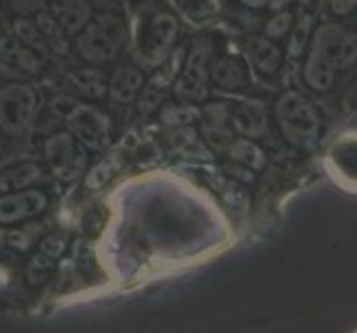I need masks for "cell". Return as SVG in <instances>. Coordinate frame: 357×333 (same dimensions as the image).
Instances as JSON below:
<instances>
[{"mask_svg":"<svg viewBox=\"0 0 357 333\" xmlns=\"http://www.w3.org/2000/svg\"><path fill=\"white\" fill-rule=\"evenodd\" d=\"M211 56H213V40L198 38L191 45V52L184 60L182 73L176 82L178 98L187 103H200L206 98V78L211 73Z\"/></svg>","mask_w":357,"mask_h":333,"instance_id":"obj_6","label":"cell"},{"mask_svg":"<svg viewBox=\"0 0 357 333\" xmlns=\"http://www.w3.org/2000/svg\"><path fill=\"white\" fill-rule=\"evenodd\" d=\"M0 63L27 73H38L43 69L40 56H36L16 38H0Z\"/></svg>","mask_w":357,"mask_h":333,"instance_id":"obj_16","label":"cell"},{"mask_svg":"<svg viewBox=\"0 0 357 333\" xmlns=\"http://www.w3.org/2000/svg\"><path fill=\"white\" fill-rule=\"evenodd\" d=\"M45 156L54 176L65 182L76 180L80 174H84V167H87V154L71 133L52 135L45 145Z\"/></svg>","mask_w":357,"mask_h":333,"instance_id":"obj_8","label":"cell"},{"mask_svg":"<svg viewBox=\"0 0 357 333\" xmlns=\"http://www.w3.org/2000/svg\"><path fill=\"white\" fill-rule=\"evenodd\" d=\"M229 156L233 160H238V163H242L244 167H249V169H257V167H262V163H264L262 151L257 149L255 145H251L249 140L233 142L229 147Z\"/></svg>","mask_w":357,"mask_h":333,"instance_id":"obj_24","label":"cell"},{"mask_svg":"<svg viewBox=\"0 0 357 333\" xmlns=\"http://www.w3.org/2000/svg\"><path fill=\"white\" fill-rule=\"evenodd\" d=\"M211 78L220 89L240 91L251 82L249 69L238 56H222L211 65Z\"/></svg>","mask_w":357,"mask_h":333,"instance_id":"obj_13","label":"cell"},{"mask_svg":"<svg viewBox=\"0 0 357 333\" xmlns=\"http://www.w3.org/2000/svg\"><path fill=\"white\" fill-rule=\"evenodd\" d=\"M49 14L65 34H78L91 20V5L87 0H49Z\"/></svg>","mask_w":357,"mask_h":333,"instance_id":"obj_11","label":"cell"},{"mask_svg":"<svg viewBox=\"0 0 357 333\" xmlns=\"http://www.w3.org/2000/svg\"><path fill=\"white\" fill-rule=\"evenodd\" d=\"M47 209V195L38 189L9 193L0 198V225H11L38 216Z\"/></svg>","mask_w":357,"mask_h":333,"instance_id":"obj_9","label":"cell"},{"mask_svg":"<svg viewBox=\"0 0 357 333\" xmlns=\"http://www.w3.org/2000/svg\"><path fill=\"white\" fill-rule=\"evenodd\" d=\"M38 94L29 84L14 82L0 89V129L9 135L24 133L33 122Z\"/></svg>","mask_w":357,"mask_h":333,"instance_id":"obj_5","label":"cell"},{"mask_svg":"<svg viewBox=\"0 0 357 333\" xmlns=\"http://www.w3.org/2000/svg\"><path fill=\"white\" fill-rule=\"evenodd\" d=\"M353 7H357V0H331V9H333L337 16H347Z\"/></svg>","mask_w":357,"mask_h":333,"instance_id":"obj_30","label":"cell"},{"mask_svg":"<svg viewBox=\"0 0 357 333\" xmlns=\"http://www.w3.org/2000/svg\"><path fill=\"white\" fill-rule=\"evenodd\" d=\"M14 31L18 36V40L27 49H31L33 54L36 52H40V54L49 52V47H47V43L43 38V34L38 31V27H36V22H29V20L20 18V20L14 22Z\"/></svg>","mask_w":357,"mask_h":333,"instance_id":"obj_21","label":"cell"},{"mask_svg":"<svg viewBox=\"0 0 357 333\" xmlns=\"http://www.w3.org/2000/svg\"><path fill=\"white\" fill-rule=\"evenodd\" d=\"M63 249H65V240L60 238V236H52V238H47V240L43 242L40 253H45V256H49V258H58Z\"/></svg>","mask_w":357,"mask_h":333,"instance_id":"obj_28","label":"cell"},{"mask_svg":"<svg viewBox=\"0 0 357 333\" xmlns=\"http://www.w3.org/2000/svg\"><path fill=\"white\" fill-rule=\"evenodd\" d=\"M73 80H76L78 89L84 91L91 98H100L107 94V80L102 73H98L93 69H82V71H76L73 73Z\"/></svg>","mask_w":357,"mask_h":333,"instance_id":"obj_23","label":"cell"},{"mask_svg":"<svg viewBox=\"0 0 357 333\" xmlns=\"http://www.w3.org/2000/svg\"><path fill=\"white\" fill-rule=\"evenodd\" d=\"M142 84H144V78L138 67L122 65L112 73V78H109V98L120 105L133 103L135 98H138Z\"/></svg>","mask_w":357,"mask_h":333,"instance_id":"obj_14","label":"cell"},{"mask_svg":"<svg viewBox=\"0 0 357 333\" xmlns=\"http://www.w3.org/2000/svg\"><path fill=\"white\" fill-rule=\"evenodd\" d=\"M116 169H118V160H116L114 156H112V158H107V160H102L100 165H96V167L89 171V176H87V187H91V189L102 187V184L116 174Z\"/></svg>","mask_w":357,"mask_h":333,"instance_id":"obj_26","label":"cell"},{"mask_svg":"<svg viewBox=\"0 0 357 333\" xmlns=\"http://www.w3.org/2000/svg\"><path fill=\"white\" fill-rule=\"evenodd\" d=\"M275 114L284 138L295 147H311L319 138L322 120L315 107L298 91H287L278 98Z\"/></svg>","mask_w":357,"mask_h":333,"instance_id":"obj_3","label":"cell"},{"mask_svg":"<svg viewBox=\"0 0 357 333\" xmlns=\"http://www.w3.org/2000/svg\"><path fill=\"white\" fill-rule=\"evenodd\" d=\"M67 127L73 138L93 151L105 149L109 145V138H112V125H109L107 114H102L93 105L80 103L73 107L67 116Z\"/></svg>","mask_w":357,"mask_h":333,"instance_id":"obj_7","label":"cell"},{"mask_svg":"<svg viewBox=\"0 0 357 333\" xmlns=\"http://www.w3.org/2000/svg\"><path fill=\"white\" fill-rule=\"evenodd\" d=\"M344 109H347L349 114H357V80L351 84L347 96H344Z\"/></svg>","mask_w":357,"mask_h":333,"instance_id":"obj_29","label":"cell"},{"mask_svg":"<svg viewBox=\"0 0 357 333\" xmlns=\"http://www.w3.org/2000/svg\"><path fill=\"white\" fill-rule=\"evenodd\" d=\"M43 169L36 163H22L18 167H11L0 174V191H22L31 182L40 178Z\"/></svg>","mask_w":357,"mask_h":333,"instance_id":"obj_17","label":"cell"},{"mask_svg":"<svg viewBox=\"0 0 357 333\" xmlns=\"http://www.w3.org/2000/svg\"><path fill=\"white\" fill-rule=\"evenodd\" d=\"M178 38V18L169 11H158L142 24L138 34V56L146 67H160L169 58Z\"/></svg>","mask_w":357,"mask_h":333,"instance_id":"obj_4","label":"cell"},{"mask_svg":"<svg viewBox=\"0 0 357 333\" xmlns=\"http://www.w3.org/2000/svg\"><path fill=\"white\" fill-rule=\"evenodd\" d=\"M127 40V27L114 14H100L91 18L80 31L76 49L78 54L91 65H102L114 60Z\"/></svg>","mask_w":357,"mask_h":333,"instance_id":"obj_2","label":"cell"},{"mask_svg":"<svg viewBox=\"0 0 357 333\" xmlns=\"http://www.w3.org/2000/svg\"><path fill=\"white\" fill-rule=\"evenodd\" d=\"M246 56H249L251 65L266 76H275L282 67V52L280 47L268 40L266 36H249L246 38Z\"/></svg>","mask_w":357,"mask_h":333,"instance_id":"obj_12","label":"cell"},{"mask_svg":"<svg viewBox=\"0 0 357 333\" xmlns=\"http://www.w3.org/2000/svg\"><path fill=\"white\" fill-rule=\"evenodd\" d=\"M242 5H246V7H251V9H260V7H264L268 0H240Z\"/></svg>","mask_w":357,"mask_h":333,"instance_id":"obj_31","label":"cell"},{"mask_svg":"<svg viewBox=\"0 0 357 333\" xmlns=\"http://www.w3.org/2000/svg\"><path fill=\"white\" fill-rule=\"evenodd\" d=\"M291 24H293V16L289 11H280L273 18H268L264 24V34L268 40H278V38H284V36L291 31Z\"/></svg>","mask_w":357,"mask_h":333,"instance_id":"obj_25","label":"cell"},{"mask_svg":"<svg viewBox=\"0 0 357 333\" xmlns=\"http://www.w3.org/2000/svg\"><path fill=\"white\" fill-rule=\"evenodd\" d=\"M233 127H236L242 135H249V138H262L268 129L266 107L260 101L242 103L236 111H233Z\"/></svg>","mask_w":357,"mask_h":333,"instance_id":"obj_15","label":"cell"},{"mask_svg":"<svg viewBox=\"0 0 357 333\" xmlns=\"http://www.w3.org/2000/svg\"><path fill=\"white\" fill-rule=\"evenodd\" d=\"M193 118H198V109L189 105H167L162 111V120L167 125H184Z\"/></svg>","mask_w":357,"mask_h":333,"instance_id":"obj_27","label":"cell"},{"mask_svg":"<svg viewBox=\"0 0 357 333\" xmlns=\"http://www.w3.org/2000/svg\"><path fill=\"white\" fill-rule=\"evenodd\" d=\"M328 163L340 182L351 189H357V135H342L331 147Z\"/></svg>","mask_w":357,"mask_h":333,"instance_id":"obj_10","label":"cell"},{"mask_svg":"<svg viewBox=\"0 0 357 333\" xmlns=\"http://www.w3.org/2000/svg\"><path fill=\"white\" fill-rule=\"evenodd\" d=\"M171 84V73H155L149 84H142L140 89V114H151L165 103L167 89Z\"/></svg>","mask_w":357,"mask_h":333,"instance_id":"obj_18","label":"cell"},{"mask_svg":"<svg viewBox=\"0 0 357 333\" xmlns=\"http://www.w3.org/2000/svg\"><path fill=\"white\" fill-rule=\"evenodd\" d=\"M36 27H38V31L43 34V38H45L49 49H54L56 54H67V49H69L67 34L52 18V14H40L38 18H36Z\"/></svg>","mask_w":357,"mask_h":333,"instance_id":"obj_20","label":"cell"},{"mask_svg":"<svg viewBox=\"0 0 357 333\" xmlns=\"http://www.w3.org/2000/svg\"><path fill=\"white\" fill-rule=\"evenodd\" d=\"M174 9L189 22L202 24L218 14V0H171Z\"/></svg>","mask_w":357,"mask_h":333,"instance_id":"obj_19","label":"cell"},{"mask_svg":"<svg viewBox=\"0 0 357 333\" xmlns=\"http://www.w3.org/2000/svg\"><path fill=\"white\" fill-rule=\"evenodd\" d=\"M171 145L176 147V149L184 156H206V149L202 147V142L198 140V133H195L193 129L189 127H180L176 129L174 133H171Z\"/></svg>","mask_w":357,"mask_h":333,"instance_id":"obj_22","label":"cell"},{"mask_svg":"<svg viewBox=\"0 0 357 333\" xmlns=\"http://www.w3.org/2000/svg\"><path fill=\"white\" fill-rule=\"evenodd\" d=\"M357 63V40L337 22H324L313 36L311 54L304 65V80L315 91L333 87L335 71Z\"/></svg>","mask_w":357,"mask_h":333,"instance_id":"obj_1","label":"cell"}]
</instances>
